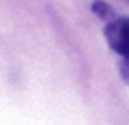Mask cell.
Instances as JSON below:
<instances>
[{
  "instance_id": "2",
  "label": "cell",
  "mask_w": 129,
  "mask_h": 125,
  "mask_svg": "<svg viewBox=\"0 0 129 125\" xmlns=\"http://www.w3.org/2000/svg\"><path fill=\"white\" fill-rule=\"evenodd\" d=\"M92 13H95L97 17H101V19H108V22L114 19L112 7L108 5V2H103V0H95V2H92Z\"/></svg>"
},
{
  "instance_id": "3",
  "label": "cell",
  "mask_w": 129,
  "mask_h": 125,
  "mask_svg": "<svg viewBox=\"0 0 129 125\" xmlns=\"http://www.w3.org/2000/svg\"><path fill=\"white\" fill-rule=\"evenodd\" d=\"M118 71H120V78H123V82H125V84H129V56L120 60Z\"/></svg>"
},
{
  "instance_id": "1",
  "label": "cell",
  "mask_w": 129,
  "mask_h": 125,
  "mask_svg": "<svg viewBox=\"0 0 129 125\" xmlns=\"http://www.w3.org/2000/svg\"><path fill=\"white\" fill-rule=\"evenodd\" d=\"M106 41L112 52L120 54L123 58L129 56V17H114L106 24Z\"/></svg>"
},
{
  "instance_id": "4",
  "label": "cell",
  "mask_w": 129,
  "mask_h": 125,
  "mask_svg": "<svg viewBox=\"0 0 129 125\" xmlns=\"http://www.w3.org/2000/svg\"><path fill=\"white\" fill-rule=\"evenodd\" d=\"M127 2H129V0H127Z\"/></svg>"
}]
</instances>
